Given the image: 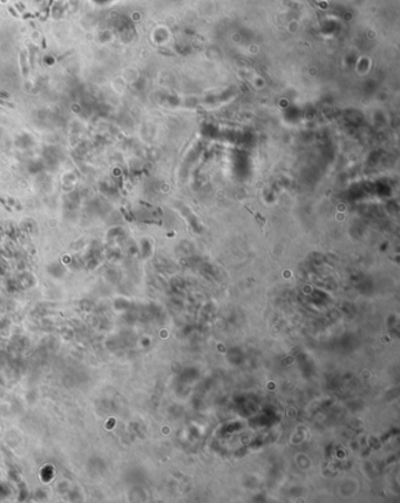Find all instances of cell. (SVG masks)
<instances>
[{
    "instance_id": "cell-1",
    "label": "cell",
    "mask_w": 400,
    "mask_h": 503,
    "mask_svg": "<svg viewBox=\"0 0 400 503\" xmlns=\"http://www.w3.org/2000/svg\"><path fill=\"white\" fill-rule=\"evenodd\" d=\"M246 209H247L248 211L250 212V214H251L252 216H254V217L256 218V220H257V222H258L259 227H261V228H262V230H263V229H264V226H266V219L264 218L263 216H262L261 214H259V212L252 210L251 208H249V207H246Z\"/></svg>"
}]
</instances>
